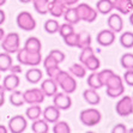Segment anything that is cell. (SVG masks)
Here are the masks:
<instances>
[{"mask_svg":"<svg viewBox=\"0 0 133 133\" xmlns=\"http://www.w3.org/2000/svg\"><path fill=\"white\" fill-rule=\"evenodd\" d=\"M98 76L103 87L107 88V96L108 97L118 98V97L124 95V79H121L119 74L114 73V71H111L109 68H105V70H102L101 72H98Z\"/></svg>","mask_w":133,"mask_h":133,"instance_id":"1","label":"cell"},{"mask_svg":"<svg viewBox=\"0 0 133 133\" xmlns=\"http://www.w3.org/2000/svg\"><path fill=\"white\" fill-rule=\"evenodd\" d=\"M54 81L56 82L58 87L62 89V91L66 94H72L77 89V82L72 77V74H70L66 71H60L56 74V77L54 78Z\"/></svg>","mask_w":133,"mask_h":133,"instance_id":"2","label":"cell"},{"mask_svg":"<svg viewBox=\"0 0 133 133\" xmlns=\"http://www.w3.org/2000/svg\"><path fill=\"white\" fill-rule=\"evenodd\" d=\"M17 60L21 65L25 66H37L40 65V62L42 61V55L40 53H32L28 52L24 48H19L17 52Z\"/></svg>","mask_w":133,"mask_h":133,"instance_id":"3","label":"cell"},{"mask_svg":"<svg viewBox=\"0 0 133 133\" xmlns=\"http://www.w3.org/2000/svg\"><path fill=\"white\" fill-rule=\"evenodd\" d=\"M102 119L101 111L96 108H88L81 111L79 114V120L81 122L87 127H94L99 124V121Z\"/></svg>","mask_w":133,"mask_h":133,"instance_id":"4","label":"cell"},{"mask_svg":"<svg viewBox=\"0 0 133 133\" xmlns=\"http://www.w3.org/2000/svg\"><path fill=\"white\" fill-rule=\"evenodd\" d=\"M1 48L4 52L9 53V54H13L17 53L18 49L21 48V37L17 32H10V34L5 35L1 41Z\"/></svg>","mask_w":133,"mask_h":133,"instance_id":"5","label":"cell"},{"mask_svg":"<svg viewBox=\"0 0 133 133\" xmlns=\"http://www.w3.org/2000/svg\"><path fill=\"white\" fill-rule=\"evenodd\" d=\"M16 22L18 28L23 31H32L36 28V21L32 17L30 12L28 11H22L17 15V18H16Z\"/></svg>","mask_w":133,"mask_h":133,"instance_id":"6","label":"cell"},{"mask_svg":"<svg viewBox=\"0 0 133 133\" xmlns=\"http://www.w3.org/2000/svg\"><path fill=\"white\" fill-rule=\"evenodd\" d=\"M77 13L78 17H79V21H83V22H88V23H92L96 21L97 18V11L94 9L92 6H90L89 4L82 3L79 4L77 7Z\"/></svg>","mask_w":133,"mask_h":133,"instance_id":"7","label":"cell"},{"mask_svg":"<svg viewBox=\"0 0 133 133\" xmlns=\"http://www.w3.org/2000/svg\"><path fill=\"white\" fill-rule=\"evenodd\" d=\"M115 111L119 116H122V118L133 114V98L130 96H122L116 102Z\"/></svg>","mask_w":133,"mask_h":133,"instance_id":"8","label":"cell"},{"mask_svg":"<svg viewBox=\"0 0 133 133\" xmlns=\"http://www.w3.org/2000/svg\"><path fill=\"white\" fill-rule=\"evenodd\" d=\"M23 96H24L25 103H28V104H41L44 101L46 95L40 88H32V89L24 91Z\"/></svg>","mask_w":133,"mask_h":133,"instance_id":"9","label":"cell"},{"mask_svg":"<svg viewBox=\"0 0 133 133\" xmlns=\"http://www.w3.org/2000/svg\"><path fill=\"white\" fill-rule=\"evenodd\" d=\"M7 127L11 133H23L28 127V120L23 115H15L9 120Z\"/></svg>","mask_w":133,"mask_h":133,"instance_id":"10","label":"cell"},{"mask_svg":"<svg viewBox=\"0 0 133 133\" xmlns=\"http://www.w3.org/2000/svg\"><path fill=\"white\" fill-rule=\"evenodd\" d=\"M53 104L60 110H67L72 105V98L70 97V94L66 92H56L53 96Z\"/></svg>","mask_w":133,"mask_h":133,"instance_id":"11","label":"cell"},{"mask_svg":"<svg viewBox=\"0 0 133 133\" xmlns=\"http://www.w3.org/2000/svg\"><path fill=\"white\" fill-rule=\"evenodd\" d=\"M96 41L99 46L102 47H109L114 43L115 41V32L110 29H104L101 30L96 36Z\"/></svg>","mask_w":133,"mask_h":133,"instance_id":"12","label":"cell"},{"mask_svg":"<svg viewBox=\"0 0 133 133\" xmlns=\"http://www.w3.org/2000/svg\"><path fill=\"white\" fill-rule=\"evenodd\" d=\"M107 24H108L109 29L116 32H121L124 29V21L121 18V16L119 13H111L107 19Z\"/></svg>","mask_w":133,"mask_h":133,"instance_id":"13","label":"cell"},{"mask_svg":"<svg viewBox=\"0 0 133 133\" xmlns=\"http://www.w3.org/2000/svg\"><path fill=\"white\" fill-rule=\"evenodd\" d=\"M19 84H21V79H19L18 74L16 73L7 74L3 81V87L5 89V91H10V92L16 89H18Z\"/></svg>","mask_w":133,"mask_h":133,"instance_id":"14","label":"cell"},{"mask_svg":"<svg viewBox=\"0 0 133 133\" xmlns=\"http://www.w3.org/2000/svg\"><path fill=\"white\" fill-rule=\"evenodd\" d=\"M42 115H43V119L48 122V124H54L59 120L60 118V109L56 108L55 105H48L44 108V110L42 111Z\"/></svg>","mask_w":133,"mask_h":133,"instance_id":"15","label":"cell"},{"mask_svg":"<svg viewBox=\"0 0 133 133\" xmlns=\"http://www.w3.org/2000/svg\"><path fill=\"white\" fill-rule=\"evenodd\" d=\"M40 89L43 91V94L47 97H53L58 92V84L53 78H49V79H46L41 83Z\"/></svg>","mask_w":133,"mask_h":133,"instance_id":"16","label":"cell"},{"mask_svg":"<svg viewBox=\"0 0 133 133\" xmlns=\"http://www.w3.org/2000/svg\"><path fill=\"white\" fill-rule=\"evenodd\" d=\"M114 10L121 15H130L133 11V0H113Z\"/></svg>","mask_w":133,"mask_h":133,"instance_id":"17","label":"cell"},{"mask_svg":"<svg viewBox=\"0 0 133 133\" xmlns=\"http://www.w3.org/2000/svg\"><path fill=\"white\" fill-rule=\"evenodd\" d=\"M66 10V6L61 1L59 0H52L49 1V6H48V13L52 15L53 17H55V18H59L64 15Z\"/></svg>","mask_w":133,"mask_h":133,"instance_id":"18","label":"cell"},{"mask_svg":"<svg viewBox=\"0 0 133 133\" xmlns=\"http://www.w3.org/2000/svg\"><path fill=\"white\" fill-rule=\"evenodd\" d=\"M42 77H43V73L37 66H31L30 70H28L26 73H25V79L31 84L40 83Z\"/></svg>","mask_w":133,"mask_h":133,"instance_id":"19","label":"cell"},{"mask_svg":"<svg viewBox=\"0 0 133 133\" xmlns=\"http://www.w3.org/2000/svg\"><path fill=\"white\" fill-rule=\"evenodd\" d=\"M83 98L85 99V102L89 103L90 105H97L101 102V97H99V95L97 94V90L91 89V88L84 90Z\"/></svg>","mask_w":133,"mask_h":133,"instance_id":"20","label":"cell"},{"mask_svg":"<svg viewBox=\"0 0 133 133\" xmlns=\"http://www.w3.org/2000/svg\"><path fill=\"white\" fill-rule=\"evenodd\" d=\"M24 49H26L28 52H32V53H40L41 48H42V44H41V41L37 38L36 36H30L26 38L25 41V44L23 47Z\"/></svg>","mask_w":133,"mask_h":133,"instance_id":"21","label":"cell"},{"mask_svg":"<svg viewBox=\"0 0 133 133\" xmlns=\"http://www.w3.org/2000/svg\"><path fill=\"white\" fill-rule=\"evenodd\" d=\"M62 17H64L66 23H70V24H72V25L78 24V23L81 22V21H79V17H78L77 10H76V7H73V6L66 7Z\"/></svg>","mask_w":133,"mask_h":133,"instance_id":"22","label":"cell"},{"mask_svg":"<svg viewBox=\"0 0 133 133\" xmlns=\"http://www.w3.org/2000/svg\"><path fill=\"white\" fill-rule=\"evenodd\" d=\"M114 10L113 0H98L96 3V11L102 15H109Z\"/></svg>","mask_w":133,"mask_h":133,"instance_id":"23","label":"cell"},{"mask_svg":"<svg viewBox=\"0 0 133 133\" xmlns=\"http://www.w3.org/2000/svg\"><path fill=\"white\" fill-rule=\"evenodd\" d=\"M31 131L34 133H47L49 131V124L44 119H36L31 125Z\"/></svg>","mask_w":133,"mask_h":133,"instance_id":"24","label":"cell"},{"mask_svg":"<svg viewBox=\"0 0 133 133\" xmlns=\"http://www.w3.org/2000/svg\"><path fill=\"white\" fill-rule=\"evenodd\" d=\"M87 83L89 85V88L91 89H95V90H98L101 88H103V84L99 79V76H98V72L94 71L88 76V79H87Z\"/></svg>","mask_w":133,"mask_h":133,"instance_id":"25","label":"cell"},{"mask_svg":"<svg viewBox=\"0 0 133 133\" xmlns=\"http://www.w3.org/2000/svg\"><path fill=\"white\" fill-rule=\"evenodd\" d=\"M41 115H42V109H41L40 104H30V107L25 110V116L29 120L34 121L36 119H40Z\"/></svg>","mask_w":133,"mask_h":133,"instance_id":"26","label":"cell"},{"mask_svg":"<svg viewBox=\"0 0 133 133\" xmlns=\"http://www.w3.org/2000/svg\"><path fill=\"white\" fill-rule=\"evenodd\" d=\"M13 64V59L11 54L4 52L0 53V72H6Z\"/></svg>","mask_w":133,"mask_h":133,"instance_id":"27","label":"cell"},{"mask_svg":"<svg viewBox=\"0 0 133 133\" xmlns=\"http://www.w3.org/2000/svg\"><path fill=\"white\" fill-rule=\"evenodd\" d=\"M10 103L15 107H22L25 103L24 101V96H23L22 91H18L16 89L13 91H11V95H10Z\"/></svg>","mask_w":133,"mask_h":133,"instance_id":"28","label":"cell"},{"mask_svg":"<svg viewBox=\"0 0 133 133\" xmlns=\"http://www.w3.org/2000/svg\"><path fill=\"white\" fill-rule=\"evenodd\" d=\"M83 65L85 66L87 70L94 72V71H97V70L99 68V66H101V61H99V59L95 55V54H92V55L89 56V58L83 62Z\"/></svg>","mask_w":133,"mask_h":133,"instance_id":"29","label":"cell"},{"mask_svg":"<svg viewBox=\"0 0 133 133\" xmlns=\"http://www.w3.org/2000/svg\"><path fill=\"white\" fill-rule=\"evenodd\" d=\"M88 46H91V35L88 31H81L78 34V41H77V47L79 49H83Z\"/></svg>","mask_w":133,"mask_h":133,"instance_id":"30","label":"cell"},{"mask_svg":"<svg viewBox=\"0 0 133 133\" xmlns=\"http://www.w3.org/2000/svg\"><path fill=\"white\" fill-rule=\"evenodd\" d=\"M34 5V9L40 15L48 13V6H49V0H32L31 1Z\"/></svg>","mask_w":133,"mask_h":133,"instance_id":"31","label":"cell"},{"mask_svg":"<svg viewBox=\"0 0 133 133\" xmlns=\"http://www.w3.org/2000/svg\"><path fill=\"white\" fill-rule=\"evenodd\" d=\"M70 73L77 78H84L87 76V68H85V66H84L82 62L81 64L77 62V64L71 65V67H70Z\"/></svg>","mask_w":133,"mask_h":133,"instance_id":"32","label":"cell"},{"mask_svg":"<svg viewBox=\"0 0 133 133\" xmlns=\"http://www.w3.org/2000/svg\"><path fill=\"white\" fill-rule=\"evenodd\" d=\"M120 43L121 46L126 48V49H131L133 48V32L132 31H125L120 36Z\"/></svg>","mask_w":133,"mask_h":133,"instance_id":"33","label":"cell"},{"mask_svg":"<svg viewBox=\"0 0 133 133\" xmlns=\"http://www.w3.org/2000/svg\"><path fill=\"white\" fill-rule=\"evenodd\" d=\"M120 64L125 70H133V54L125 53L120 58Z\"/></svg>","mask_w":133,"mask_h":133,"instance_id":"34","label":"cell"},{"mask_svg":"<svg viewBox=\"0 0 133 133\" xmlns=\"http://www.w3.org/2000/svg\"><path fill=\"white\" fill-rule=\"evenodd\" d=\"M53 132L54 133H70L71 132V127L66 121H56L54 122L53 126Z\"/></svg>","mask_w":133,"mask_h":133,"instance_id":"35","label":"cell"},{"mask_svg":"<svg viewBox=\"0 0 133 133\" xmlns=\"http://www.w3.org/2000/svg\"><path fill=\"white\" fill-rule=\"evenodd\" d=\"M59 26H60V24L56 19H48V21H46V23H44V30L50 35L58 32Z\"/></svg>","mask_w":133,"mask_h":133,"instance_id":"36","label":"cell"},{"mask_svg":"<svg viewBox=\"0 0 133 133\" xmlns=\"http://www.w3.org/2000/svg\"><path fill=\"white\" fill-rule=\"evenodd\" d=\"M73 31H74L73 25L70 24V23H64V24H61L59 26V30H58V32L60 34V36H61V37H65V36H67V35L72 34Z\"/></svg>","mask_w":133,"mask_h":133,"instance_id":"37","label":"cell"},{"mask_svg":"<svg viewBox=\"0 0 133 133\" xmlns=\"http://www.w3.org/2000/svg\"><path fill=\"white\" fill-rule=\"evenodd\" d=\"M64 38V42H65L66 46L68 47H77V41H78V34L77 32H72V34L67 35V36L62 37Z\"/></svg>","mask_w":133,"mask_h":133,"instance_id":"38","label":"cell"},{"mask_svg":"<svg viewBox=\"0 0 133 133\" xmlns=\"http://www.w3.org/2000/svg\"><path fill=\"white\" fill-rule=\"evenodd\" d=\"M81 54H79V61L83 64L85 60L89 58V56H91L92 54H95V50L92 49V47L91 46H88L85 47V48H83V49H81Z\"/></svg>","mask_w":133,"mask_h":133,"instance_id":"39","label":"cell"},{"mask_svg":"<svg viewBox=\"0 0 133 133\" xmlns=\"http://www.w3.org/2000/svg\"><path fill=\"white\" fill-rule=\"evenodd\" d=\"M49 55L52 56V58H54V59L56 60V61L59 62H62L64 60H65V54L61 52V50H59V49H53V50H50L49 52Z\"/></svg>","mask_w":133,"mask_h":133,"instance_id":"40","label":"cell"},{"mask_svg":"<svg viewBox=\"0 0 133 133\" xmlns=\"http://www.w3.org/2000/svg\"><path fill=\"white\" fill-rule=\"evenodd\" d=\"M43 66L44 68H50V67H54V66H59V62L56 61L54 58H52V56L48 54V55L46 56V59L43 60Z\"/></svg>","mask_w":133,"mask_h":133,"instance_id":"41","label":"cell"},{"mask_svg":"<svg viewBox=\"0 0 133 133\" xmlns=\"http://www.w3.org/2000/svg\"><path fill=\"white\" fill-rule=\"evenodd\" d=\"M124 82L128 87H133V70H126L124 74Z\"/></svg>","mask_w":133,"mask_h":133,"instance_id":"42","label":"cell"},{"mask_svg":"<svg viewBox=\"0 0 133 133\" xmlns=\"http://www.w3.org/2000/svg\"><path fill=\"white\" fill-rule=\"evenodd\" d=\"M60 71H61V68H60L59 66H54V67H50V68H47V70H46L47 74H48V77L53 78V79L56 77V74L59 73Z\"/></svg>","mask_w":133,"mask_h":133,"instance_id":"43","label":"cell"},{"mask_svg":"<svg viewBox=\"0 0 133 133\" xmlns=\"http://www.w3.org/2000/svg\"><path fill=\"white\" fill-rule=\"evenodd\" d=\"M111 133H127L126 125H124V124H116L114 127H113Z\"/></svg>","mask_w":133,"mask_h":133,"instance_id":"44","label":"cell"},{"mask_svg":"<svg viewBox=\"0 0 133 133\" xmlns=\"http://www.w3.org/2000/svg\"><path fill=\"white\" fill-rule=\"evenodd\" d=\"M9 71H11V73H16V74H18V73H22V66H21V64L19 65H11V67L9 68Z\"/></svg>","mask_w":133,"mask_h":133,"instance_id":"45","label":"cell"},{"mask_svg":"<svg viewBox=\"0 0 133 133\" xmlns=\"http://www.w3.org/2000/svg\"><path fill=\"white\" fill-rule=\"evenodd\" d=\"M59 1H61L64 5H65L66 7H70V6H74L76 4L79 3V0H59Z\"/></svg>","mask_w":133,"mask_h":133,"instance_id":"46","label":"cell"},{"mask_svg":"<svg viewBox=\"0 0 133 133\" xmlns=\"http://www.w3.org/2000/svg\"><path fill=\"white\" fill-rule=\"evenodd\" d=\"M5 103V89L3 85H0V107H3Z\"/></svg>","mask_w":133,"mask_h":133,"instance_id":"47","label":"cell"},{"mask_svg":"<svg viewBox=\"0 0 133 133\" xmlns=\"http://www.w3.org/2000/svg\"><path fill=\"white\" fill-rule=\"evenodd\" d=\"M5 21H6V15H5V12H4L3 10L0 9V25L3 24V23H5Z\"/></svg>","mask_w":133,"mask_h":133,"instance_id":"48","label":"cell"},{"mask_svg":"<svg viewBox=\"0 0 133 133\" xmlns=\"http://www.w3.org/2000/svg\"><path fill=\"white\" fill-rule=\"evenodd\" d=\"M9 132V130H7L5 126H3V125H0V133H7Z\"/></svg>","mask_w":133,"mask_h":133,"instance_id":"49","label":"cell"},{"mask_svg":"<svg viewBox=\"0 0 133 133\" xmlns=\"http://www.w3.org/2000/svg\"><path fill=\"white\" fill-rule=\"evenodd\" d=\"M4 36H5V30H4L3 28H0V42L3 41Z\"/></svg>","mask_w":133,"mask_h":133,"instance_id":"50","label":"cell"},{"mask_svg":"<svg viewBox=\"0 0 133 133\" xmlns=\"http://www.w3.org/2000/svg\"><path fill=\"white\" fill-rule=\"evenodd\" d=\"M130 23H131V25L133 26V11L130 13Z\"/></svg>","mask_w":133,"mask_h":133,"instance_id":"51","label":"cell"},{"mask_svg":"<svg viewBox=\"0 0 133 133\" xmlns=\"http://www.w3.org/2000/svg\"><path fill=\"white\" fill-rule=\"evenodd\" d=\"M19 1H21L22 4H29V3H31L32 0H19Z\"/></svg>","mask_w":133,"mask_h":133,"instance_id":"52","label":"cell"},{"mask_svg":"<svg viewBox=\"0 0 133 133\" xmlns=\"http://www.w3.org/2000/svg\"><path fill=\"white\" fill-rule=\"evenodd\" d=\"M5 4H6V0H0V7L3 5H5Z\"/></svg>","mask_w":133,"mask_h":133,"instance_id":"53","label":"cell"},{"mask_svg":"<svg viewBox=\"0 0 133 133\" xmlns=\"http://www.w3.org/2000/svg\"><path fill=\"white\" fill-rule=\"evenodd\" d=\"M127 132H130V133H133V128H130V130H127Z\"/></svg>","mask_w":133,"mask_h":133,"instance_id":"54","label":"cell"},{"mask_svg":"<svg viewBox=\"0 0 133 133\" xmlns=\"http://www.w3.org/2000/svg\"><path fill=\"white\" fill-rule=\"evenodd\" d=\"M0 78H1V77H0Z\"/></svg>","mask_w":133,"mask_h":133,"instance_id":"55","label":"cell"},{"mask_svg":"<svg viewBox=\"0 0 133 133\" xmlns=\"http://www.w3.org/2000/svg\"><path fill=\"white\" fill-rule=\"evenodd\" d=\"M132 98H133V97H132Z\"/></svg>","mask_w":133,"mask_h":133,"instance_id":"56","label":"cell"}]
</instances>
